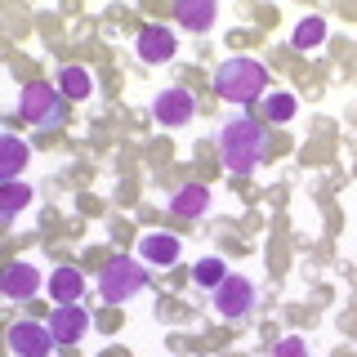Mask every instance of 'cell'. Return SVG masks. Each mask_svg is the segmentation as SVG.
Here are the masks:
<instances>
[{"instance_id":"1","label":"cell","mask_w":357,"mask_h":357,"mask_svg":"<svg viewBox=\"0 0 357 357\" xmlns=\"http://www.w3.org/2000/svg\"><path fill=\"white\" fill-rule=\"evenodd\" d=\"M219 152H223V165H228L232 174H250V170H259V161L268 152V134H264L259 121L232 116L228 126L219 130Z\"/></svg>"},{"instance_id":"2","label":"cell","mask_w":357,"mask_h":357,"mask_svg":"<svg viewBox=\"0 0 357 357\" xmlns=\"http://www.w3.org/2000/svg\"><path fill=\"white\" fill-rule=\"evenodd\" d=\"M264 85H268V72L255 59H228L215 72V94L232 98V103H255L264 94Z\"/></svg>"},{"instance_id":"3","label":"cell","mask_w":357,"mask_h":357,"mask_svg":"<svg viewBox=\"0 0 357 357\" xmlns=\"http://www.w3.org/2000/svg\"><path fill=\"white\" fill-rule=\"evenodd\" d=\"M143 286H148V273H143V264L134 259V255H116V259H107L103 277H98L103 304H130Z\"/></svg>"},{"instance_id":"4","label":"cell","mask_w":357,"mask_h":357,"mask_svg":"<svg viewBox=\"0 0 357 357\" xmlns=\"http://www.w3.org/2000/svg\"><path fill=\"white\" fill-rule=\"evenodd\" d=\"M18 107H22V116H27L36 130L63 126V116H67V98H63L54 85H45V81H31V85H22V98H18Z\"/></svg>"},{"instance_id":"5","label":"cell","mask_w":357,"mask_h":357,"mask_svg":"<svg viewBox=\"0 0 357 357\" xmlns=\"http://www.w3.org/2000/svg\"><path fill=\"white\" fill-rule=\"evenodd\" d=\"M255 299H259V290H255L250 277L228 273V282L215 290V312L219 317H245V312L255 308Z\"/></svg>"},{"instance_id":"6","label":"cell","mask_w":357,"mask_h":357,"mask_svg":"<svg viewBox=\"0 0 357 357\" xmlns=\"http://www.w3.org/2000/svg\"><path fill=\"white\" fill-rule=\"evenodd\" d=\"M54 331L50 321H14L9 326V349L18 357H54Z\"/></svg>"},{"instance_id":"7","label":"cell","mask_w":357,"mask_h":357,"mask_svg":"<svg viewBox=\"0 0 357 357\" xmlns=\"http://www.w3.org/2000/svg\"><path fill=\"white\" fill-rule=\"evenodd\" d=\"M192 112H197L192 94H188V89H178V85L161 89V94L152 98V116L161 121V126H188V121H192Z\"/></svg>"},{"instance_id":"8","label":"cell","mask_w":357,"mask_h":357,"mask_svg":"<svg viewBox=\"0 0 357 357\" xmlns=\"http://www.w3.org/2000/svg\"><path fill=\"white\" fill-rule=\"evenodd\" d=\"M134 50H139L143 63H170L174 50H178V36L170 27H156V22H148V27L139 31V40H134Z\"/></svg>"},{"instance_id":"9","label":"cell","mask_w":357,"mask_h":357,"mask_svg":"<svg viewBox=\"0 0 357 357\" xmlns=\"http://www.w3.org/2000/svg\"><path fill=\"white\" fill-rule=\"evenodd\" d=\"M50 331H54V340L59 344H81L85 340V331H89V312L81 304H59L54 308V317H50Z\"/></svg>"},{"instance_id":"10","label":"cell","mask_w":357,"mask_h":357,"mask_svg":"<svg viewBox=\"0 0 357 357\" xmlns=\"http://www.w3.org/2000/svg\"><path fill=\"white\" fill-rule=\"evenodd\" d=\"M178 237H170V232H143V241H139V255H143V264H152V268H170L178 264Z\"/></svg>"},{"instance_id":"11","label":"cell","mask_w":357,"mask_h":357,"mask_svg":"<svg viewBox=\"0 0 357 357\" xmlns=\"http://www.w3.org/2000/svg\"><path fill=\"white\" fill-rule=\"evenodd\" d=\"M0 286H5V295L9 299H31L40 290V273H36V264H9L5 268V277H0Z\"/></svg>"},{"instance_id":"12","label":"cell","mask_w":357,"mask_h":357,"mask_svg":"<svg viewBox=\"0 0 357 357\" xmlns=\"http://www.w3.org/2000/svg\"><path fill=\"white\" fill-rule=\"evenodd\" d=\"M27 143L18 139V134H5L0 139V183H14V178L22 174V165H27Z\"/></svg>"},{"instance_id":"13","label":"cell","mask_w":357,"mask_h":357,"mask_svg":"<svg viewBox=\"0 0 357 357\" xmlns=\"http://www.w3.org/2000/svg\"><path fill=\"white\" fill-rule=\"evenodd\" d=\"M50 295L59 299V304H76V299L85 295V273H81V268H54Z\"/></svg>"},{"instance_id":"14","label":"cell","mask_w":357,"mask_h":357,"mask_svg":"<svg viewBox=\"0 0 357 357\" xmlns=\"http://www.w3.org/2000/svg\"><path fill=\"white\" fill-rule=\"evenodd\" d=\"M170 210H174V215H183V219L206 215V210H210V188H201V183L178 188V192L170 197Z\"/></svg>"},{"instance_id":"15","label":"cell","mask_w":357,"mask_h":357,"mask_svg":"<svg viewBox=\"0 0 357 357\" xmlns=\"http://www.w3.org/2000/svg\"><path fill=\"white\" fill-rule=\"evenodd\" d=\"M215 0H183L178 5V27H188V31H210L215 27Z\"/></svg>"},{"instance_id":"16","label":"cell","mask_w":357,"mask_h":357,"mask_svg":"<svg viewBox=\"0 0 357 357\" xmlns=\"http://www.w3.org/2000/svg\"><path fill=\"white\" fill-rule=\"evenodd\" d=\"M321 40H326V22H321L317 14H308V18H299V22H295V36H290V45H295L299 54L317 50Z\"/></svg>"},{"instance_id":"17","label":"cell","mask_w":357,"mask_h":357,"mask_svg":"<svg viewBox=\"0 0 357 357\" xmlns=\"http://www.w3.org/2000/svg\"><path fill=\"white\" fill-rule=\"evenodd\" d=\"M59 94L63 98H89L94 94V81H89L85 67H63L59 72Z\"/></svg>"},{"instance_id":"18","label":"cell","mask_w":357,"mask_h":357,"mask_svg":"<svg viewBox=\"0 0 357 357\" xmlns=\"http://www.w3.org/2000/svg\"><path fill=\"white\" fill-rule=\"evenodd\" d=\"M31 201V183H22V178H14V183H5L0 188V215L5 219H14L22 206Z\"/></svg>"},{"instance_id":"19","label":"cell","mask_w":357,"mask_h":357,"mask_svg":"<svg viewBox=\"0 0 357 357\" xmlns=\"http://www.w3.org/2000/svg\"><path fill=\"white\" fill-rule=\"evenodd\" d=\"M192 277H197L201 286L219 290L223 282H228V268H223V259H215V255H210V259H197V264H192Z\"/></svg>"},{"instance_id":"20","label":"cell","mask_w":357,"mask_h":357,"mask_svg":"<svg viewBox=\"0 0 357 357\" xmlns=\"http://www.w3.org/2000/svg\"><path fill=\"white\" fill-rule=\"evenodd\" d=\"M295 112H299V103H295V94H286V89L282 94H268V103H264V116L277 121V126H286Z\"/></svg>"},{"instance_id":"21","label":"cell","mask_w":357,"mask_h":357,"mask_svg":"<svg viewBox=\"0 0 357 357\" xmlns=\"http://www.w3.org/2000/svg\"><path fill=\"white\" fill-rule=\"evenodd\" d=\"M273 357H308V344L299 340V335H286V340L273 349Z\"/></svg>"}]
</instances>
